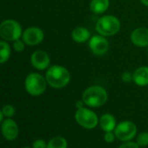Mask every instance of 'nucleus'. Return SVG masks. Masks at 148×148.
Wrapping results in <instances>:
<instances>
[{"label": "nucleus", "mask_w": 148, "mask_h": 148, "mask_svg": "<svg viewBox=\"0 0 148 148\" xmlns=\"http://www.w3.org/2000/svg\"><path fill=\"white\" fill-rule=\"evenodd\" d=\"M1 133L5 140L12 141L17 138L19 134V128L15 121L11 118H7L1 123Z\"/></svg>", "instance_id": "obj_10"}, {"label": "nucleus", "mask_w": 148, "mask_h": 148, "mask_svg": "<svg viewBox=\"0 0 148 148\" xmlns=\"http://www.w3.org/2000/svg\"><path fill=\"white\" fill-rule=\"evenodd\" d=\"M3 113H2V110L0 109V124L3 122Z\"/></svg>", "instance_id": "obj_28"}, {"label": "nucleus", "mask_w": 148, "mask_h": 148, "mask_svg": "<svg viewBox=\"0 0 148 148\" xmlns=\"http://www.w3.org/2000/svg\"><path fill=\"white\" fill-rule=\"evenodd\" d=\"M84 107H85V103H84V101H83L82 100H79V101H76V103H75V108H76V109L82 108H84Z\"/></svg>", "instance_id": "obj_26"}, {"label": "nucleus", "mask_w": 148, "mask_h": 148, "mask_svg": "<svg viewBox=\"0 0 148 148\" xmlns=\"http://www.w3.org/2000/svg\"><path fill=\"white\" fill-rule=\"evenodd\" d=\"M47 82L45 76L39 73H30L24 81V88L26 92L31 96L42 95L47 88Z\"/></svg>", "instance_id": "obj_5"}, {"label": "nucleus", "mask_w": 148, "mask_h": 148, "mask_svg": "<svg viewBox=\"0 0 148 148\" xmlns=\"http://www.w3.org/2000/svg\"><path fill=\"white\" fill-rule=\"evenodd\" d=\"M74 119L79 127L86 130H92L99 126V117L92 108L88 107L76 109Z\"/></svg>", "instance_id": "obj_4"}, {"label": "nucleus", "mask_w": 148, "mask_h": 148, "mask_svg": "<svg viewBox=\"0 0 148 148\" xmlns=\"http://www.w3.org/2000/svg\"><path fill=\"white\" fill-rule=\"evenodd\" d=\"M135 141L140 147H146L148 146V132H141L137 134Z\"/></svg>", "instance_id": "obj_19"}, {"label": "nucleus", "mask_w": 148, "mask_h": 148, "mask_svg": "<svg viewBox=\"0 0 148 148\" xmlns=\"http://www.w3.org/2000/svg\"><path fill=\"white\" fill-rule=\"evenodd\" d=\"M131 42L139 48L148 47V28L138 27L130 34Z\"/></svg>", "instance_id": "obj_12"}, {"label": "nucleus", "mask_w": 148, "mask_h": 148, "mask_svg": "<svg viewBox=\"0 0 148 148\" xmlns=\"http://www.w3.org/2000/svg\"><path fill=\"white\" fill-rule=\"evenodd\" d=\"M44 39V31L38 27H29L23 31L22 40L26 45L35 46L41 43Z\"/></svg>", "instance_id": "obj_9"}, {"label": "nucleus", "mask_w": 148, "mask_h": 148, "mask_svg": "<svg viewBox=\"0 0 148 148\" xmlns=\"http://www.w3.org/2000/svg\"><path fill=\"white\" fill-rule=\"evenodd\" d=\"M114 134L116 138L120 142H126L133 140L138 133V127L136 124L131 121H122L121 122L118 123Z\"/></svg>", "instance_id": "obj_7"}, {"label": "nucleus", "mask_w": 148, "mask_h": 148, "mask_svg": "<svg viewBox=\"0 0 148 148\" xmlns=\"http://www.w3.org/2000/svg\"><path fill=\"white\" fill-rule=\"evenodd\" d=\"M121 80L125 83H130L133 81V75L129 71H125L121 75Z\"/></svg>", "instance_id": "obj_23"}, {"label": "nucleus", "mask_w": 148, "mask_h": 148, "mask_svg": "<svg viewBox=\"0 0 148 148\" xmlns=\"http://www.w3.org/2000/svg\"><path fill=\"white\" fill-rule=\"evenodd\" d=\"M120 29V20L113 15H104L100 16L95 24V29L97 33L106 37L117 35Z\"/></svg>", "instance_id": "obj_3"}, {"label": "nucleus", "mask_w": 148, "mask_h": 148, "mask_svg": "<svg viewBox=\"0 0 148 148\" xmlns=\"http://www.w3.org/2000/svg\"><path fill=\"white\" fill-rule=\"evenodd\" d=\"M12 46H13V49H14L15 51H17V52H22V51L24 50L25 43L24 42L23 40L18 39V40L13 42V45Z\"/></svg>", "instance_id": "obj_22"}, {"label": "nucleus", "mask_w": 148, "mask_h": 148, "mask_svg": "<svg viewBox=\"0 0 148 148\" xmlns=\"http://www.w3.org/2000/svg\"><path fill=\"white\" fill-rule=\"evenodd\" d=\"M117 125H118V123H117V120H116L115 116L110 113L103 114L99 117V126L104 133L114 132Z\"/></svg>", "instance_id": "obj_13"}, {"label": "nucleus", "mask_w": 148, "mask_h": 148, "mask_svg": "<svg viewBox=\"0 0 148 148\" xmlns=\"http://www.w3.org/2000/svg\"><path fill=\"white\" fill-rule=\"evenodd\" d=\"M110 7V0H91L89 4L90 11L95 15L104 14Z\"/></svg>", "instance_id": "obj_16"}, {"label": "nucleus", "mask_w": 148, "mask_h": 148, "mask_svg": "<svg viewBox=\"0 0 148 148\" xmlns=\"http://www.w3.org/2000/svg\"><path fill=\"white\" fill-rule=\"evenodd\" d=\"M119 148H140L135 140H130L126 142H121Z\"/></svg>", "instance_id": "obj_24"}, {"label": "nucleus", "mask_w": 148, "mask_h": 148, "mask_svg": "<svg viewBox=\"0 0 148 148\" xmlns=\"http://www.w3.org/2000/svg\"><path fill=\"white\" fill-rule=\"evenodd\" d=\"M72 38L77 43H85L92 37L90 30L83 26H77L72 31Z\"/></svg>", "instance_id": "obj_14"}, {"label": "nucleus", "mask_w": 148, "mask_h": 148, "mask_svg": "<svg viewBox=\"0 0 148 148\" xmlns=\"http://www.w3.org/2000/svg\"><path fill=\"white\" fill-rule=\"evenodd\" d=\"M22 148H31V147H22Z\"/></svg>", "instance_id": "obj_29"}, {"label": "nucleus", "mask_w": 148, "mask_h": 148, "mask_svg": "<svg viewBox=\"0 0 148 148\" xmlns=\"http://www.w3.org/2000/svg\"><path fill=\"white\" fill-rule=\"evenodd\" d=\"M88 47L94 56H103L108 52L110 49V43L106 36L98 34L92 36L88 41Z\"/></svg>", "instance_id": "obj_8"}, {"label": "nucleus", "mask_w": 148, "mask_h": 148, "mask_svg": "<svg viewBox=\"0 0 148 148\" xmlns=\"http://www.w3.org/2000/svg\"><path fill=\"white\" fill-rule=\"evenodd\" d=\"M133 82L141 88L148 86V67L141 66L137 68L133 73Z\"/></svg>", "instance_id": "obj_15"}, {"label": "nucleus", "mask_w": 148, "mask_h": 148, "mask_svg": "<svg viewBox=\"0 0 148 148\" xmlns=\"http://www.w3.org/2000/svg\"><path fill=\"white\" fill-rule=\"evenodd\" d=\"M140 2L143 5L148 7V0H140Z\"/></svg>", "instance_id": "obj_27"}, {"label": "nucleus", "mask_w": 148, "mask_h": 148, "mask_svg": "<svg viewBox=\"0 0 148 148\" xmlns=\"http://www.w3.org/2000/svg\"><path fill=\"white\" fill-rule=\"evenodd\" d=\"M11 49L6 41H0V64L5 63L10 56Z\"/></svg>", "instance_id": "obj_18"}, {"label": "nucleus", "mask_w": 148, "mask_h": 148, "mask_svg": "<svg viewBox=\"0 0 148 148\" xmlns=\"http://www.w3.org/2000/svg\"><path fill=\"white\" fill-rule=\"evenodd\" d=\"M103 139H104L105 142H106L107 144H112V143H113L117 140L114 132H106V133H104Z\"/></svg>", "instance_id": "obj_21"}, {"label": "nucleus", "mask_w": 148, "mask_h": 148, "mask_svg": "<svg viewBox=\"0 0 148 148\" xmlns=\"http://www.w3.org/2000/svg\"><path fill=\"white\" fill-rule=\"evenodd\" d=\"M1 110H2V113H3V116L6 117V118H11L15 114V112H16L15 108L12 105H10V104L3 106Z\"/></svg>", "instance_id": "obj_20"}, {"label": "nucleus", "mask_w": 148, "mask_h": 148, "mask_svg": "<svg viewBox=\"0 0 148 148\" xmlns=\"http://www.w3.org/2000/svg\"><path fill=\"white\" fill-rule=\"evenodd\" d=\"M147 54H148V47H147Z\"/></svg>", "instance_id": "obj_30"}, {"label": "nucleus", "mask_w": 148, "mask_h": 148, "mask_svg": "<svg viewBox=\"0 0 148 148\" xmlns=\"http://www.w3.org/2000/svg\"><path fill=\"white\" fill-rule=\"evenodd\" d=\"M20 23L14 19H6L0 23V36L6 42H15L22 37Z\"/></svg>", "instance_id": "obj_6"}, {"label": "nucleus", "mask_w": 148, "mask_h": 148, "mask_svg": "<svg viewBox=\"0 0 148 148\" xmlns=\"http://www.w3.org/2000/svg\"><path fill=\"white\" fill-rule=\"evenodd\" d=\"M47 148H68V141L63 136H54L47 141Z\"/></svg>", "instance_id": "obj_17"}, {"label": "nucleus", "mask_w": 148, "mask_h": 148, "mask_svg": "<svg viewBox=\"0 0 148 148\" xmlns=\"http://www.w3.org/2000/svg\"><path fill=\"white\" fill-rule=\"evenodd\" d=\"M81 100L85 107L97 108L104 106L108 101V93L106 89L100 85H92L86 88L82 93Z\"/></svg>", "instance_id": "obj_2"}, {"label": "nucleus", "mask_w": 148, "mask_h": 148, "mask_svg": "<svg viewBox=\"0 0 148 148\" xmlns=\"http://www.w3.org/2000/svg\"><path fill=\"white\" fill-rule=\"evenodd\" d=\"M31 63L36 69L43 71L50 67L51 58L47 52L44 50H36L31 56Z\"/></svg>", "instance_id": "obj_11"}, {"label": "nucleus", "mask_w": 148, "mask_h": 148, "mask_svg": "<svg viewBox=\"0 0 148 148\" xmlns=\"http://www.w3.org/2000/svg\"><path fill=\"white\" fill-rule=\"evenodd\" d=\"M31 148H47V142L44 140L38 139L33 141Z\"/></svg>", "instance_id": "obj_25"}, {"label": "nucleus", "mask_w": 148, "mask_h": 148, "mask_svg": "<svg viewBox=\"0 0 148 148\" xmlns=\"http://www.w3.org/2000/svg\"><path fill=\"white\" fill-rule=\"evenodd\" d=\"M45 79L47 84L55 89L65 88L71 82V73L64 66L52 65L50 66L45 72Z\"/></svg>", "instance_id": "obj_1"}]
</instances>
